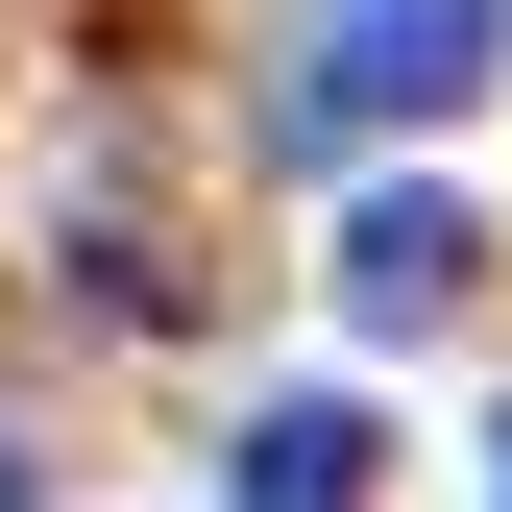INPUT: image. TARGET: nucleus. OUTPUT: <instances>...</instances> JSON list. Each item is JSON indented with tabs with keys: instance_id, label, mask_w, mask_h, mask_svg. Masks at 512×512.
<instances>
[{
	"instance_id": "7ed1b4c3",
	"label": "nucleus",
	"mask_w": 512,
	"mask_h": 512,
	"mask_svg": "<svg viewBox=\"0 0 512 512\" xmlns=\"http://www.w3.org/2000/svg\"><path fill=\"white\" fill-rule=\"evenodd\" d=\"M464 196H342V317H366V342H415V317H464Z\"/></svg>"
},
{
	"instance_id": "20e7f679",
	"label": "nucleus",
	"mask_w": 512,
	"mask_h": 512,
	"mask_svg": "<svg viewBox=\"0 0 512 512\" xmlns=\"http://www.w3.org/2000/svg\"><path fill=\"white\" fill-rule=\"evenodd\" d=\"M488 512H512V439H488Z\"/></svg>"
},
{
	"instance_id": "f03ea898",
	"label": "nucleus",
	"mask_w": 512,
	"mask_h": 512,
	"mask_svg": "<svg viewBox=\"0 0 512 512\" xmlns=\"http://www.w3.org/2000/svg\"><path fill=\"white\" fill-rule=\"evenodd\" d=\"M366 488H391V415L366 391H269L244 464H220V512H366Z\"/></svg>"
},
{
	"instance_id": "f257e3e1",
	"label": "nucleus",
	"mask_w": 512,
	"mask_h": 512,
	"mask_svg": "<svg viewBox=\"0 0 512 512\" xmlns=\"http://www.w3.org/2000/svg\"><path fill=\"white\" fill-rule=\"evenodd\" d=\"M488 25H512V0H317V25H293V122H317V147H391V122H439L488 74Z\"/></svg>"
}]
</instances>
